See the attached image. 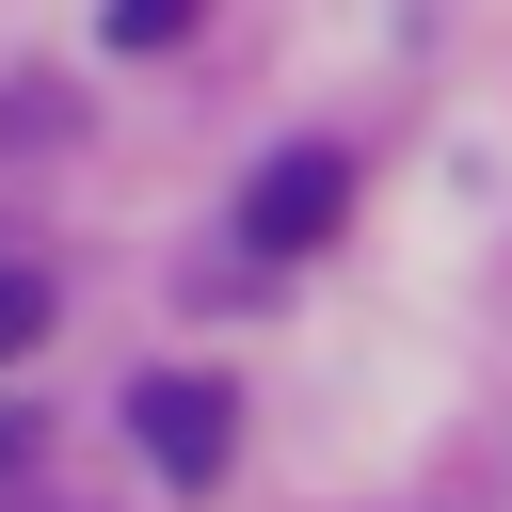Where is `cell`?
Returning a JSON list of instances; mask_svg holds the SVG:
<instances>
[{"label": "cell", "instance_id": "obj_2", "mask_svg": "<svg viewBox=\"0 0 512 512\" xmlns=\"http://www.w3.org/2000/svg\"><path fill=\"white\" fill-rule=\"evenodd\" d=\"M336 208H352V160H336V144H288V160L240 192V256H320Z\"/></svg>", "mask_w": 512, "mask_h": 512}, {"label": "cell", "instance_id": "obj_5", "mask_svg": "<svg viewBox=\"0 0 512 512\" xmlns=\"http://www.w3.org/2000/svg\"><path fill=\"white\" fill-rule=\"evenodd\" d=\"M0 464H32V416H16V400H0Z\"/></svg>", "mask_w": 512, "mask_h": 512}, {"label": "cell", "instance_id": "obj_4", "mask_svg": "<svg viewBox=\"0 0 512 512\" xmlns=\"http://www.w3.org/2000/svg\"><path fill=\"white\" fill-rule=\"evenodd\" d=\"M32 336H48V272H0V368H16Z\"/></svg>", "mask_w": 512, "mask_h": 512}, {"label": "cell", "instance_id": "obj_3", "mask_svg": "<svg viewBox=\"0 0 512 512\" xmlns=\"http://www.w3.org/2000/svg\"><path fill=\"white\" fill-rule=\"evenodd\" d=\"M192 16H208V0H112V48H176Z\"/></svg>", "mask_w": 512, "mask_h": 512}, {"label": "cell", "instance_id": "obj_1", "mask_svg": "<svg viewBox=\"0 0 512 512\" xmlns=\"http://www.w3.org/2000/svg\"><path fill=\"white\" fill-rule=\"evenodd\" d=\"M128 432H144V464L192 496V480H224V448H240V400H224L208 368H160V384H128Z\"/></svg>", "mask_w": 512, "mask_h": 512}]
</instances>
